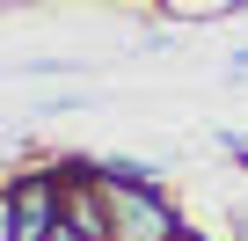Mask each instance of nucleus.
Wrapping results in <instances>:
<instances>
[{
  "instance_id": "1",
  "label": "nucleus",
  "mask_w": 248,
  "mask_h": 241,
  "mask_svg": "<svg viewBox=\"0 0 248 241\" xmlns=\"http://www.w3.org/2000/svg\"><path fill=\"white\" fill-rule=\"evenodd\" d=\"M0 219H8V241H51L66 226V176L59 168H22L8 183Z\"/></svg>"
},
{
  "instance_id": "4",
  "label": "nucleus",
  "mask_w": 248,
  "mask_h": 241,
  "mask_svg": "<svg viewBox=\"0 0 248 241\" xmlns=\"http://www.w3.org/2000/svg\"><path fill=\"white\" fill-rule=\"evenodd\" d=\"M51 241H80V234H73V226H59V234H51Z\"/></svg>"
},
{
  "instance_id": "2",
  "label": "nucleus",
  "mask_w": 248,
  "mask_h": 241,
  "mask_svg": "<svg viewBox=\"0 0 248 241\" xmlns=\"http://www.w3.org/2000/svg\"><path fill=\"white\" fill-rule=\"evenodd\" d=\"M219 146H226V161H241V168H248V139H241V132H219Z\"/></svg>"
},
{
  "instance_id": "3",
  "label": "nucleus",
  "mask_w": 248,
  "mask_h": 241,
  "mask_svg": "<svg viewBox=\"0 0 248 241\" xmlns=\"http://www.w3.org/2000/svg\"><path fill=\"white\" fill-rule=\"evenodd\" d=\"M233 73H248V51H233Z\"/></svg>"
}]
</instances>
